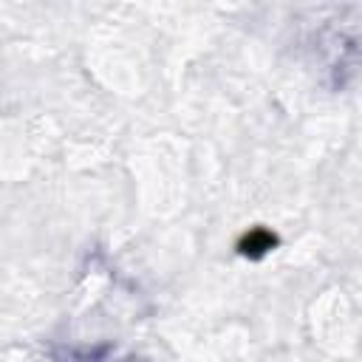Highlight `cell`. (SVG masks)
Segmentation results:
<instances>
[{
  "mask_svg": "<svg viewBox=\"0 0 362 362\" xmlns=\"http://www.w3.org/2000/svg\"><path fill=\"white\" fill-rule=\"evenodd\" d=\"M277 246V235L272 232V229H266V226H252V229H246L243 235H240V240H238V255H243V257H249V260H260L263 255H269L272 249Z\"/></svg>",
  "mask_w": 362,
  "mask_h": 362,
  "instance_id": "obj_1",
  "label": "cell"
}]
</instances>
